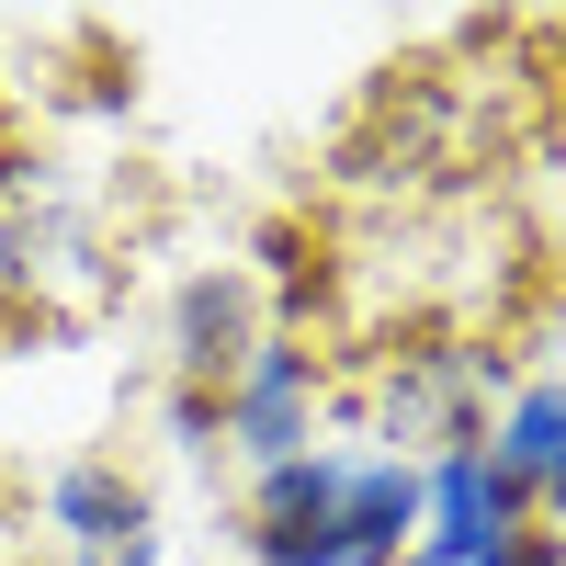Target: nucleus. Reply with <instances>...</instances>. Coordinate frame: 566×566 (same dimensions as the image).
Wrapping results in <instances>:
<instances>
[{"label":"nucleus","instance_id":"obj_1","mask_svg":"<svg viewBox=\"0 0 566 566\" xmlns=\"http://www.w3.org/2000/svg\"><path fill=\"white\" fill-rule=\"evenodd\" d=\"M328 408H340L328 397V352L295 340V328H261L250 363L216 386V453L239 464V476H261V464L328 442Z\"/></svg>","mask_w":566,"mask_h":566},{"label":"nucleus","instance_id":"obj_2","mask_svg":"<svg viewBox=\"0 0 566 566\" xmlns=\"http://www.w3.org/2000/svg\"><path fill=\"white\" fill-rule=\"evenodd\" d=\"M522 386L510 352H476V340H431V352H397L374 374V453H442V442H476L488 408Z\"/></svg>","mask_w":566,"mask_h":566},{"label":"nucleus","instance_id":"obj_3","mask_svg":"<svg viewBox=\"0 0 566 566\" xmlns=\"http://www.w3.org/2000/svg\"><path fill=\"white\" fill-rule=\"evenodd\" d=\"M510 533H544V522L522 510V488L488 464V442L419 453V544H408V566H476V555H499Z\"/></svg>","mask_w":566,"mask_h":566},{"label":"nucleus","instance_id":"obj_4","mask_svg":"<svg viewBox=\"0 0 566 566\" xmlns=\"http://www.w3.org/2000/svg\"><path fill=\"white\" fill-rule=\"evenodd\" d=\"M261 283L239 272V261H205V272H181L170 283V306H159V363H170V386H193V397H216L227 374L250 363V340H261Z\"/></svg>","mask_w":566,"mask_h":566},{"label":"nucleus","instance_id":"obj_5","mask_svg":"<svg viewBox=\"0 0 566 566\" xmlns=\"http://www.w3.org/2000/svg\"><path fill=\"white\" fill-rule=\"evenodd\" d=\"M23 522H45L57 566H91V555H114L136 533H159V499H148V476H136L125 453H57Z\"/></svg>","mask_w":566,"mask_h":566},{"label":"nucleus","instance_id":"obj_6","mask_svg":"<svg viewBox=\"0 0 566 566\" xmlns=\"http://www.w3.org/2000/svg\"><path fill=\"white\" fill-rule=\"evenodd\" d=\"M476 442H488L499 476L522 488V510L555 533V510H566V397H555V374H544V363H533L522 386L488 408V431H476Z\"/></svg>","mask_w":566,"mask_h":566},{"label":"nucleus","instance_id":"obj_7","mask_svg":"<svg viewBox=\"0 0 566 566\" xmlns=\"http://www.w3.org/2000/svg\"><path fill=\"white\" fill-rule=\"evenodd\" d=\"M328 533H340L352 566H408V544H419V464L352 442V476L328 499Z\"/></svg>","mask_w":566,"mask_h":566},{"label":"nucleus","instance_id":"obj_8","mask_svg":"<svg viewBox=\"0 0 566 566\" xmlns=\"http://www.w3.org/2000/svg\"><path fill=\"white\" fill-rule=\"evenodd\" d=\"M159 442H170V453H193V464H216V397L159 386Z\"/></svg>","mask_w":566,"mask_h":566},{"label":"nucleus","instance_id":"obj_9","mask_svg":"<svg viewBox=\"0 0 566 566\" xmlns=\"http://www.w3.org/2000/svg\"><path fill=\"white\" fill-rule=\"evenodd\" d=\"M476 566H555V533H510V544L476 555Z\"/></svg>","mask_w":566,"mask_h":566},{"label":"nucleus","instance_id":"obj_10","mask_svg":"<svg viewBox=\"0 0 566 566\" xmlns=\"http://www.w3.org/2000/svg\"><path fill=\"white\" fill-rule=\"evenodd\" d=\"M159 555H170L159 533H136V544H114V555H91V566H159Z\"/></svg>","mask_w":566,"mask_h":566},{"label":"nucleus","instance_id":"obj_11","mask_svg":"<svg viewBox=\"0 0 566 566\" xmlns=\"http://www.w3.org/2000/svg\"><path fill=\"white\" fill-rule=\"evenodd\" d=\"M0 272H12V227H0Z\"/></svg>","mask_w":566,"mask_h":566},{"label":"nucleus","instance_id":"obj_12","mask_svg":"<svg viewBox=\"0 0 566 566\" xmlns=\"http://www.w3.org/2000/svg\"><path fill=\"white\" fill-rule=\"evenodd\" d=\"M0 566H34V555H0Z\"/></svg>","mask_w":566,"mask_h":566}]
</instances>
